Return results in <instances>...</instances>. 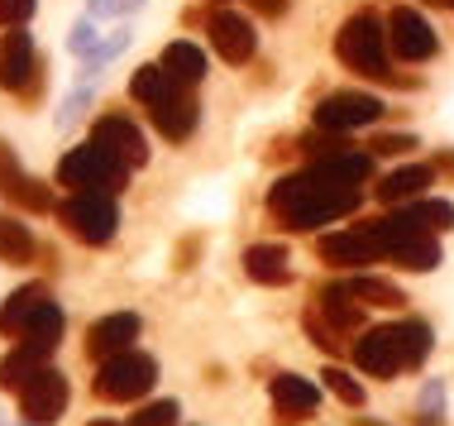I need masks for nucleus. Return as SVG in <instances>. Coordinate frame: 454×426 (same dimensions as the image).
Listing matches in <instances>:
<instances>
[{
    "label": "nucleus",
    "instance_id": "72a5a7b5",
    "mask_svg": "<svg viewBox=\"0 0 454 426\" xmlns=\"http://www.w3.org/2000/svg\"><path fill=\"white\" fill-rule=\"evenodd\" d=\"M125 426H182V403H177V398H158V403H144Z\"/></svg>",
    "mask_w": 454,
    "mask_h": 426
},
{
    "label": "nucleus",
    "instance_id": "f704fd0d",
    "mask_svg": "<svg viewBox=\"0 0 454 426\" xmlns=\"http://www.w3.org/2000/svg\"><path fill=\"white\" fill-rule=\"evenodd\" d=\"M91 20H129L134 10H144V0H87Z\"/></svg>",
    "mask_w": 454,
    "mask_h": 426
},
{
    "label": "nucleus",
    "instance_id": "c756f323",
    "mask_svg": "<svg viewBox=\"0 0 454 426\" xmlns=\"http://www.w3.org/2000/svg\"><path fill=\"white\" fill-rule=\"evenodd\" d=\"M402 340H407V359H411V369H426V359H431V350H435V331H431V321L426 316H402Z\"/></svg>",
    "mask_w": 454,
    "mask_h": 426
},
{
    "label": "nucleus",
    "instance_id": "ea45409f",
    "mask_svg": "<svg viewBox=\"0 0 454 426\" xmlns=\"http://www.w3.org/2000/svg\"><path fill=\"white\" fill-rule=\"evenodd\" d=\"M254 10H259V15H268V20H278V15H287V5L292 0H249Z\"/></svg>",
    "mask_w": 454,
    "mask_h": 426
},
{
    "label": "nucleus",
    "instance_id": "412c9836",
    "mask_svg": "<svg viewBox=\"0 0 454 426\" xmlns=\"http://www.w3.org/2000/svg\"><path fill=\"white\" fill-rule=\"evenodd\" d=\"M48 355H53V350H43V345H29V340H20V345L10 350L5 359H0V388H5V393H20V388L29 383L34 374L48 369Z\"/></svg>",
    "mask_w": 454,
    "mask_h": 426
},
{
    "label": "nucleus",
    "instance_id": "423d86ee",
    "mask_svg": "<svg viewBox=\"0 0 454 426\" xmlns=\"http://www.w3.org/2000/svg\"><path fill=\"white\" fill-rule=\"evenodd\" d=\"M354 369L368 374V379H383L392 383L397 374H411V359H407V340H402V326H368V331L354 340L349 350Z\"/></svg>",
    "mask_w": 454,
    "mask_h": 426
},
{
    "label": "nucleus",
    "instance_id": "a878e982",
    "mask_svg": "<svg viewBox=\"0 0 454 426\" xmlns=\"http://www.w3.org/2000/svg\"><path fill=\"white\" fill-rule=\"evenodd\" d=\"M345 283H349V292L364 302V307H387V312L407 307V292H402L397 283H387V278H378V273H349Z\"/></svg>",
    "mask_w": 454,
    "mask_h": 426
},
{
    "label": "nucleus",
    "instance_id": "1a4fd4ad",
    "mask_svg": "<svg viewBox=\"0 0 454 426\" xmlns=\"http://www.w3.org/2000/svg\"><path fill=\"white\" fill-rule=\"evenodd\" d=\"M67 403H72V388L63 379V369H53V364L39 369L29 383L20 388V417L29 426H53L67 412Z\"/></svg>",
    "mask_w": 454,
    "mask_h": 426
},
{
    "label": "nucleus",
    "instance_id": "9d476101",
    "mask_svg": "<svg viewBox=\"0 0 454 426\" xmlns=\"http://www.w3.org/2000/svg\"><path fill=\"white\" fill-rule=\"evenodd\" d=\"M268 403H273V422L278 426H297L306 417H316V407H321V388H316V379H306V374L278 369L273 379H268Z\"/></svg>",
    "mask_w": 454,
    "mask_h": 426
},
{
    "label": "nucleus",
    "instance_id": "5701e85b",
    "mask_svg": "<svg viewBox=\"0 0 454 426\" xmlns=\"http://www.w3.org/2000/svg\"><path fill=\"white\" fill-rule=\"evenodd\" d=\"M177 91H187V87H182V82H177L163 63H144V67L129 77V96H134L139 106H149V111H153V106H163V101H173Z\"/></svg>",
    "mask_w": 454,
    "mask_h": 426
},
{
    "label": "nucleus",
    "instance_id": "39448f33",
    "mask_svg": "<svg viewBox=\"0 0 454 426\" xmlns=\"http://www.w3.org/2000/svg\"><path fill=\"white\" fill-rule=\"evenodd\" d=\"M125 173H129L125 163H115L101 144L87 139V144H77V149L63 154V163H58V187H67V192H120L125 187Z\"/></svg>",
    "mask_w": 454,
    "mask_h": 426
},
{
    "label": "nucleus",
    "instance_id": "79ce46f5",
    "mask_svg": "<svg viewBox=\"0 0 454 426\" xmlns=\"http://www.w3.org/2000/svg\"><path fill=\"white\" fill-rule=\"evenodd\" d=\"M426 5H440V10H454V0H426Z\"/></svg>",
    "mask_w": 454,
    "mask_h": 426
},
{
    "label": "nucleus",
    "instance_id": "c9c22d12",
    "mask_svg": "<svg viewBox=\"0 0 454 426\" xmlns=\"http://www.w3.org/2000/svg\"><path fill=\"white\" fill-rule=\"evenodd\" d=\"M67 48H72L77 58H91L96 48H101V34H96V24H91V20H77V24H72V39H67Z\"/></svg>",
    "mask_w": 454,
    "mask_h": 426
},
{
    "label": "nucleus",
    "instance_id": "7ed1b4c3",
    "mask_svg": "<svg viewBox=\"0 0 454 426\" xmlns=\"http://www.w3.org/2000/svg\"><path fill=\"white\" fill-rule=\"evenodd\" d=\"M153 383H158V359L144 355V350H125L115 359H101L91 393L101 403H139V398L153 393Z\"/></svg>",
    "mask_w": 454,
    "mask_h": 426
},
{
    "label": "nucleus",
    "instance_id": "0eeeda50",
    "mask_svg": "<svg viewBox=\"0 0 454 426\" xmlns=\"http://www.w3.org/2000/svg\"><path fill=\"white\" fill-rule=\"evenodd\" d=\"M387 106L378 101L373 91H330L321 106L311 111L316 130H330V135H354V130H368L383 120Z\"/></svg>",
    "mask_w": 454,
    "mask_h": 426
},
{
    "label": "nucleus",
    "instance_id": "bb28decb",
    "mask_svg": "<svg viewBox=\"0 0 454 426\" xmlns=\"http://www.w3.org/2000/svg\"><path fill=\"white\" fill-rule=\"evenodd\" d=\"M63 326H67V316H63V307H58L53 297L43 302L39 312L24 321V331H20V340H29V345H43V350H58V340H63Z\"/></svg>",
    "mask_w": 454,
    "mask_h": 426
},
{
    "label": "nucleus",
    "instance_id": "2f4dec72",
    "mask_svg": "<svg viewBox=\"0 0 454 426\" xmlns=\"http://www.w3.org/2000/svg\"><path fill=\"white\" fill-rule=\"evenodd\" d=\"M416 211V221H421L431 235H445V230H454V201L445 197H421V201H407Z\"/></svg>",
    "mask_w": 454,
    "mask_h": 426
},
{
    "label": "nucleus",
    "instance_id": "b1692460",
    "mask_svg": "<svg viewBox=\"0 0 454 426\" xmlns=\"http://www.w3.org/2000/svg\"><path fill=\"white\" fill-rule=\"evenodd\" d=\"M158 63H163L168 72H173V77L182 82V87H201V82H206V53H201V48H196L192 39L168 43Z\"/></svg>",
    "mask_w": 454,
    "mask_h": 426
},
{
    "label": "nucleus",
    "instance_id": "20e7f679",
    "mask_svg": "<svg viewBox=\"0 0 454 426\" xmlns=\"http://www.w3.org/2000/svg\"><path fill=\"white\" fill-rule=\"evenodd\" d=\"M67 235L82 240V245H110L120 230V206H115V192H67V201L58 206Z\"/></svg>",
    "mask_w": 454,
    "mask_h": 426
},
{
    "label": "nucleus",
    "instance_id": "f03ea898",
    "mask_svg": "<svg viewBox=\"0 0 454 426\" xmlns=\"http://www.w3.org/2000/svg\"><path fill=\"white\" fill-rule=\"evenodd\" d=\"M335 58L349 72H359V77L392 82V72H387V24H378V15H368V10L349 15L335 34Z\"/></svg>",
    "mask_w": 454,
    "mask_h": 426
},
{
    "label": "nucleus",
    "instance_id": "f8f14e48",
    "mask_svg": "<svg viewBox=\"0 0 454 426\" xmlns=\"http://www.w3.org/2000/svg\"><path fill=\"white\" fill-rule=\"evenodd\" d=\"M206 34H211L215 53L225 58L230 67L249 63V58L259 53V29H254V20L235 15V10H215V15L206 20Z\"/></svg>",
    "mask_w": 454,
    "mask_h": 426
},
{
    "label": "nucleus",
    "instance_id": "4be33fe9",
    "mask_svg": "<svg viewBox=\"0 0 454 426\" xmlns=\"http://www.w3.org/2000/svg\"><path fill=\"white\" fill-rule=\"evenodd\" d=\"M53 297L43 283H24V288H15L5 302H0V335H10V340H20V331H24V321H29L34 312L43 307V302Z\"/></svg>",
    "mask_w": 454,
    "mask_h": 426
},
{
    "label": "nucleus",
    "instance_id": "4468645a",
    "mask_svg": "<svg viewBox=\"0 0 454 426\" xmlns=\"http://www.w3.org/2000/svg\"><path fill=\"white\" fill-rule=\"evenodd\" d=\"M139 331H144V321H139L134 312H110V316H101V321H91V331H87V355H91L96 364L125 355V350H134Z\"/></svg>",
    "mask_w": 454,
    "mask_h": 426
},
{
    "label": "nucleus",
    "instance_id": "2eb2a0df",
    "mask_svg": "<svg viewBox=\"0 0 454 426\" xmlns=\"http://www.w3.org/2000/svg\"><path fill=\"white\" fill-rule=\"evenodd\" d=\"M34 67H39V58H34V39L24 24L0 34V87L5 91H24L34 82Z\"/></svg>",
    "mask_w": 454,
    "mask_h": 426
},
{
    "label": "nucleus",
    "instance_id": "9b49d317",
    "mask_svg": "<svg viewBox=\"0 0 454 426\" xmlns=\"http://www.w3.org/2000/svg\"><path fill=\"white\" fill-rule=\"evenodd\" d=\"M387 48L397 58H407V63H426V58L440 53V34H435V24L426 20L421 10L397 5L387 15Z\"/></svg>",
    "mask_w": 454,
    "mask_h": 426
},
{
    "label": "nucleus",
    "instance_id": "cd10ccee",
    "mask_svg": "<svg viewBox=\"0 0 454 426\" xmlns=\"http://www.w3.org/2000/svg\"><path fill=\"white\" fill-rule=\"evenodd\" d=\"M39 245H34V230L15 221V216L0 211V264H29Z\"/></svg>",
    "mask_w": 454,
    "mask_h": 426
},
{
    "label": "nucleus",
    "instance_id": "f257e3e1",
    "mask_svg": "<svg viewBox=\"0 0 454 426\" xmlns=\"http://www.w3.org/2000/svg\"><path fill=\"white\" fill-rule=\"evenodd\" d=\"M359 206H364L359 182L325 173L321 163H306L301 173H287L268 187V216H273V225H282L287 235H306V230H316V225L345 221Z\"/></svg>",
    "mask_w": 454,
    "mask_h": 426
},
{
    "label": "nucleus",
    "instance_id": "6ab92c4d",
    "mask_svg": "<svg viewBox=\"0 0 454 426\" xmlns=\"http://www.w3.org/2000/svg\"><path fill=\"white\" fill-rule=\"evenodd\" d=\"M387 264H397V269H407V273H435L440 264H445V249H440V235H411V240H402V245H392L383 254Z\"/></svg>",
    "mask_w": 454,
    "mask_h": 426
},
{
    "label": "nucleus",
    "instance_id": "37998d69",
    "mask_svg": "<svg viewBox=\"0 0 454 426\" xmlns=\"http://www.w3.org/2000/svg\"><path fill=\"white\" fill-rule=\"evenodd\" d=\"M87 426H120V422H106V417H96V422H87Z\"/></svg>",
    "mask_w": 454,
    "mask_h": 426
},
{
    "label": "nucleus",
    "instance_id": "58836bf2",
    "mask_svg": "<svg viewBox=\"0 0 454 426\" xmlns=\"http://www.w3.org/2000/svg\"><path fill=\"white\" fill-rule=\"evenodd\" d=\"M15 178H20V158H15V149H10L5 139H0V192H5Z\"/></svg>",
    "mask_w": 454,
    "mask_h": 426
},
{
    "label": "nucleus",
    "instance_id": "f3484780",
    "mask_svg": "<svg viewBox=\"0 0 454 426\" xmlns=\"http://www.w3.org/2000/svg\"><path fill=\"white\" fill-rule=\"evenodd\" d=\"M244 273L259 288H287L292 283V254L278 240H259V245L244 249Z\"/></svg>",
    "mask_w": 454,
    "mask_h": 426
},
{
    "label": "nucleus",
    "instance_id": "dca6fc26",
    "mask_svg": "<svg viewBox=\"0 0 454 426\" xmlns=\"http://www.w3.org/2000/svg\"><path fill=\"white\" fill-rule=\"evenodd\" d=\"M435 163H407V168H392L387 178H378V187H373V197L383 201V206H407V201H421V197H431V187H435Z\"/></svg>",
    "mask_w": 454,
    "mask_h": 426
},
{
    "label": "nucleus",
    "instance_id": "e433bc0d",
    "mask_svg": "<svg viewBox=\"0 0 454 426\" xmlns=\"http://www.w3.org/2000/svg\"><path fill=\"white\" fill-rule=\"evenodd\" d=\"M368 149H373V158H402L416 149V135H378Z\"/></svg>",
    "mask_w": 454,
    "mask_h": 426
},
{
    "label": "nucleus",
    "instance_id": "473e14b6",
    "mask_svg": "<svg viewBox=\"0 0 454 426\" xmlns=\"http://www.w3.org/2000/svg\"><path fill=\"white\" fill-rule=\"evenodd\" d=\"M321 379H325V388H330V393H335V398H340V403H345V407H364V403H368L364 383L354 379L349 369H340V364H330V369L321 374Z\"/></svg>",
    "mask_w": 454,
    "mask_h": 426
},
{
    "label": "nucleus",
    "instance_id": "a18cd8bd",
    "mask_svg": "<svg viewBox=\"0 0 454 426\" xmlns=\"http://www.w3.org/2000/svg\"><path fill=\"white\" fill-rule=\"evenodd\" d=\"M206 5H230V0H206Z\"/></svg>",
    "mask_w": 454,
    "mask_h": 426
},
{
    "label": "nucleus",
    "instance_id": "aec40b11",
    "mask_svg": "<svg viewBox=\"0 0 454 426\" xmlns=\"http://www.w3.org/2000/svg\"><path fill=\"white\" fill-rule=\"evenodd\" d=\"M149 120L158 125V135H163L168 144H182V139H192V130H196V120H201V111H196V101H192L187 91H177L173 101L153 106Z\"/></svg>",
    "mask_w": 454,
    "mask_h": 426
},
{
    "label": "nucleus",
    "instance_id": "c85d7f7f",
    "mask_svg": "<svg viewBox=\"0 0 454 426\" xmlns=\"http://www.w3.org/2000/svg\"><path fill=\"white\" fill-rule=\"evenodd\" d=\"M5 197L20 206V211H29V216H43V211H58V201H53V192L43 187L39 178H29V173H20L15 182L5 187Z\"/></svg>",
    "mask_w": 454,
    "mask_h": 426
},
{
    "label": "nucleus",
    "instance_id": "49530a36",
    "mask_svg": "<svg viewBox=\"0 0 454 426\" xmlns=\"http://www.w3.org/2000/svg\"><path fill=\"white\" fill-rule=\"evenodd\" d=\"M0 426H5V422H0Z\"/></svg>",
    "mask_w": 454,
    "mask_h": 426
},
{
    "label": "nucleus",
    "instance_id": "ddd939ff",
    "mask_svg": "<svg viewBox=\"0 0 454 426\" xmlns=\"http://www.w3.org/2000/svg\"><path fill=\"white\" fill-rule=\"evenodd\" d=\"M91 139L101 144L115 163H125V168H144V163H149V139H144V130L134 125L129 115H101V120H96V130H91Z\"/></svg>",
    "mask_w": 454,
    "mask_h": 426
},
{
    "label": "nucleus",
    "instance_id": "4c0bfd02",
    "mask_svg": "<svg viewBox=\"0 0 454 426\" xmlns=\"http://www.w3.org/2000/svg\"><path fill=\"white\" fill-rule=\"evenodd\" d=\"M34 10H39V0H0V29H15V24H29Z\"/></svg>",
    "mask_w": 454,
    "mask_h": 426
},
{
    "label": "nucleus",
    "instance_id": "a211bd4d",
    "mask_svg": "<svg viewBox=\"0 0 454 426\" xmlns=\"http://www.w3.org/2000/svg\"><path fill=\"white\" fill-rule=\"evenodd\" d=\"M316 312H321L330 326H340L345 335H364L368 331V326H364L368 321V316H364L368 307L349 292V283H325L321 292H316Z\"/></svg>",
    "mask_w": 454,
    "mask_h": 426
},
{
    "label": "nucleus",
    "instance_id": "7c9ffc66",
    "mask_svg": "<svg viewBox=\"0 0 454 426\" xmlns=\"http://www.w3.org/2000/svg\"><path fill=\"white\" fill-rule=\"evenodd\" d=\"M411 426H450V417H445V379H426L421 383Z\"/></svg>",
    "mask_w": 454,
    "mask_h": 426
},
{
    "label": "nucleus",
    "instance_id": "6e6552de",
    "mask_svg": "<svg viewBox=\"0 0 454 426\" xmlns=\"http://www.w3.org/2000/svg\"><path fill=\"white\" fill-rule=\"evenodd\" d=\"M316 259L330 264V269H345V273H364V264L383 259V245L378 235L364 225H345V230H330V235L316 240Z\"/></svg>",
    "mask_w": 454,
    "mask_h": 426
},
{
    "label": "nucleus",
    "instance_id": "c03bdc74",
    "mask_svg": "<svg viewBox=\"0 0 454 426\" xmlns=\"http://www.w3.org/2000/svg\"><path fill=\"white\" fill-rule=\"evenodd\" d=\"M354 426H383V422H354Z\"/></svg>",
    "mask_w": 454,
    "mask_h": 426
},
{
    "label": "nucleus",
    "instance_id": "a19ab883",
    "mask_svg": "<svg viewBox=\"0 0 454 426\" xmlns=\"http://www.w3.org/2000/svg\"><path fill=\"white\" fill-rule=\"evenodd\" d=\"M435 173H445V178H454V154H440V158H435Z\"/></svg>",
    "mask_w": 454,
    "mask_h": 426
},
{
    "label": "nucleus",
    "instance_id": "393cba45",
    "mask_svg": "<svg viewBox=\"0 0 454 426\" xmlns=\"http://www.w3.org/2000/svg\"><path fill=\"white\" fill-rule=\"evenodd\" d=\"M301 331H306V340H311V345L321 350V355H330V359H345L349 350H354V340H349L345 331H340V326H330L325 316L316 312V302L301 312Z\"/></svg>",
    "mask_w": 454,
    "mask_h": 426
}]
</instances>
